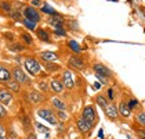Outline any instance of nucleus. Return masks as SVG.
Returning a JSON list of instances; mask_svg holds the SVG:
<instances>
[{
	"mask_svg": "<svg viewBox=\"0 0 145 139\" xmlns=\"http://www.w3.org/2000/svg\"><path fill=\"white\" fill-rule=\"evenodd\" d=\"M24 17H25V20H29V21H32V23L37 24L42 21V14L37 11V9H35L32 6H26V7H24Z\"/></svg>",
	"mask_w": 145,
	"mask_h": 139,
	"instance_id": "1",
	"label": "nucleus"
},
{
	"mask_svg": "<svg viewBox=\"0 0 145 139\" xmlns=\"http://www.w3.org/2000/svg\"><path fill=\"white\" fill-rule=\"evenodd\" d=\"M37 116L40 117V118H43L46 120L47 122H50V124H53V125H57L58 124V117L56 116V113L51 110V109H39L37 110Z\"/></svg>",
	"mask_w": 145,
	"mask_h": 139,
	"instance_id": "2",
	"label": "nucleus"
},
{
	"mask_svg": "<svg viewBox=\"0 0 145 139\" xmlns=\"http://www.w3.org/2000/svg\"><path fill=\"white\" fill-rule=\"evenodd\" d=\"M24 66H25V68L26 71L31 74V75H37L39 72H40V64H39V61L33 57H28L25 58V61H24Z\"/></svg>",
	"mask_w": 145,
	"mask_h": 139,
	"instance_id": "3",
	"label": "nucleus"
},
{
	"mask_svg": "<svg viewBox=\"0 0 145 139\" xmlns=\"http://www.w3.org/2000/svg\"><path fill=\"white\" fill-rule=\"evenodd\" d=\"M83 118L89 122L91 127H94L97 124V113H95V109L93 106H86L84 110H83Z\"/></svg>",
	"mask_w": 145,
	"mask_h": 139,
	"instance_id": "4",
	"label": "nucleus"
},
{
	"mask_svg": "<svg viewBox=\"0 0 145 139\" xmlns=\"http://www.w3.org/2000/svg\"><path fill=\"white\" fill-rule=\"evenodd\" d=\"M93 68H94L95 75H101V77H104V78H106V79H109L112 77L111 70L108 68V67H105L104 64H101V63H95Z\"/></svg>",
	"mask_w": 145,
	"mask_h": 139,
	"instance_id": "5",
	"label": "nucleus"
},
{
	"mask_svg": "<svg viewBox=\"0 0 145 139\" xmlns=\"http://www.w3.org/2000/svg\"><path fill=\"white\" fill-rule=\"evenodd\" d=\"M12 77H14V79L18 82V83H28L29 82V77L20 67H15V68L12 70Z\"/></svg>",
	"mask_w": 145,
	"mask_h": 139,
	"instance_id": "6",
	"label": "nucleus"
},
{
	"mask_svg": "<svg viewBox=\"0 0 145 139\" xmlns=\"http://www.w3.org/2000/svg\"><path fill=\"white\" fill-rule=\"evenodd\" d=\"M48 24H50L51 26H54V29H56V28H64L65 20H64L62 15L56 14V15H50V17H48Z\"/></svg>",
	"mask_w": 145,
	"mask_h": 139,
	"instance_id": "7",
	"label": "nucleus"
},
{
	"mask_svg": "<svg viewBox=\"0 0 145 139\" xmlns=\"http://www.w3.org/2000/svg\"><path fill=\"white\" fill-rule=\"evenodd\" d=\"M62 83L67 89H72L75 86V81H73V74L69 71V70H65L64 71V75H62Z\"/></svg>",
	"mask_w": 145,
	"mask_h": 139,
	"instance_id": "8",
	"label": "nucleus"
},
{
	"mask_svg": "<svg viewBox=\"0 0 145 139\" xmlns=\"http://www.w3.org/2000/svg\"><path fill=\"white\" fill-rule=\"evenodd\" d=\"M76 127H78V129L82 132V134H89L90 132V129H91V125H90L89 122L83 118V117H80L78 121H76Z\"/></svg>",
	"mask_w": 145,
	"mask_h": 139,
	"instance_id": "9",
	"label": "nucleus"
},
{
	"mask_svg": "<svg viewBox=\"0 0 145 139\" xmlns=\"http://www.w3.org/2000/svg\"><path fill=\"white\" fill-rule=\"evenodd\" d=\"M68 63L71 64V67H73V68H76V70H82L83 67H84V60L78 57V56H72V57H69Z\"/></svg>",
	"mask_w": 145,
	"mask_h": 139,
	"instance_id": "10",
	"label": "nucleus"
},
{
	"mask_svg": "<svg viewBox=\"0 0 145 139\" xmlns=\"http://www.w3.org/2000/svg\"><path fill=\"white\" fill-rule=\"evenodd\" d=\"M105 114L111 120H116L118 116H119V107L115 106V104H108V107L105 109Z\"/></svg>",
	"mask_w": 145,
	"mask_h": 139,
	"instance_id": "11",
	"label": "nucleus"
},
{
	"mask_svg": "<svg viewBox=\"0 0 145 139\" xmlns=\"http://www.w3.org/2000/svg\"><path fill=\"white\" fill-rule=\"evenodd\" d=\"M50 89L54 93H62L64 89H65V86H64L62 82L58 81V79H51L50 81Z\"/></svg>",
	"mask_w": 145,
	"mask_h": 139,
	"instance_id": "12",
	"label": "nucleus"
},
{
	"mask_svg": "<svg viewBox=\"0 0 145 139\" xmlns=\"http://www.w3.org/2000/svg\"><path fill=\"white\" fill-rule=\"evenodd\" d=\"M119 107V114L122 117H129L130 116V113H131V110H130V107H129V102H126V100H122L120 104L118 106Z\"/></svg>",
	"mask_w": 145,
	"mask_h": 139,
	"instance_id": "13",
	"label": "nucleus"
},
{
	"mask_svg": "<svg viewBox=\"0 0 145 139\" xmlns=\"http://www.w3.org/2000/svg\"><path fill=\"white\" fill-rule=\"evenodd\" d=\"M36 35H37V38H39L42 42H46V43H50V42H51V38H50L48 31H46V29H43V28H37Z\"/></svg>",
	"mask_w": 145,
	"mask_h": 139,
	"instance_id": "14",
	"label": "nucleus"
},
{
	"mask_svg": "<svg viewBox=\"0 0 145 139\" xmlns=\"http://www.w3.org/2000/svg\"><path fill=\"white\" fill-rule=\"evenodd\" d=\"M11 99H12L11 93L8 92L7 89H0V103L8 104L11 102Z\"/></svg>",
	"mask_w": 145,
	"mask_h": 139,
	"instance_id": "15",
	"label": "nucleus"
},
{
	"mask_svg": "<svg viewBox=\"0 0 145 139\" xmlns=\"http://www.w3.org/2000/svg\"><path fill=\"white\" fill-rule=\"evenodd\" d=\"M11 72L8 71L7 68H4L3 66H0V81L3 82H8L11 81Z\"/></svg>",
	"mask_w": 145,
	"mask_h": 139,
	"instance_id": "16",
	"label": "nucleus"
},
{
	"mask_svg": "<svg viewBox=\"0 0 145 139\" xmlns=\"http://www.w3.org/2000/svg\"><path fill=\"white\" fill-rule=\"evenodd\" d=\"M29 100H31L32 103H40V102H43V100H44V96H43L40 92L33 91V92L29 93Z\"/></svg>",
	"mask_w": 145,
	"mask_h": 139,
	"instance_id": "17",
	"label": "nucleus"
},
{
	"mask_svg": "<svg viewBox=\"0 0 145 139\" xmlns=\"http://www.w3.org/2000/svg\"><path fill=\"white\" fill-rule=\"evenodd\" d=\"M51 103H53V106H54L56 109H58V111H65V110H67V104L64 103L59 97H53Z\"/></svg>",
	"mask_w": 145,
	"mask_h": 139,
	"instance_id": "18",
	"label": "nucleus"
},
{
	"mask_svg": "<svg viewBox=\"0 0 145 139\" xmlns=\"http://www.w3.org/2000/svg\"><path fill=\"white\" fill-rule=\"evenodd\" d=\"M40 57L43 58L44 61H56L58 56H57L54 52H42L40 53Z\"/></svg>",
	"mask_w": 145,
	"mask_h": 139,
	"instance_id": "19",
	"label": "nucleus"
},
{
	"mask_svg": "<svg viewBox=\"0 0 145 139\" xmlns=\"http://www.w3.org/2000/svg\"><path fill=\"white\" fill-rule=\"evenodd\" d=\"M42 13H46V14H48V17L50 15H56V14H58V13L48 4V3H44L43 6H42Z\"/></svg>",
	"mask_w": 145,
	"mask_h": 139,
	"instance_id": "20",
	"label": "nucleus"
},
{
	"mask_svg": "<svg viewBox=\"0 0 145 139\" xmlns=\"http://www.w3.org/2000/svg\"><path fill=\"white\" fill-rule=\"evenodd\" d=\"M95 102H97V104L100 106L101 109H106V107H108V102H106V99H105L102 95H98V96L95 97Z\"/></svg>",
	"mask_w": 145,
	"mask_h": 139,
	"instance_id": "21",
	"label": "nucleus"
},
{
	"mask_svg": "<svg viewBox=\"0 0 145 139\" xmlns=\"http://www.w3.org/2000/svg\"><path fill=\"white\" fill-rule=\"evenodd\" d=\"M68 47H69L71 50H73L75 53H79V52H80V46H79V43L76 40H69V42H68Z\"/></svg>",
	"mask_w": 145,
	"mask_h": 139,
	"instance_id": "22",
	"label": "nucleus"
},
{
	"mask_svg": "<svg viewBox=\"0 0 145 139\" xmlns=\"http://www.w3.org/2000/svg\"><path fill=\"white\" fill-rule=\"evenodd\" d=\"M135 121H137L140 125L145 127V111H140V113L135 116Z\"/></svg>",
	"mask_w": 145,
	"mask_h": 139,
	"instance_id": "23",
	"label": "nucleus"
},
{
	"mask_svg": "<svg viewBox=\"0 0 145 139\" xmlns=\"http://www.w3.org/2000/svg\"><path fill=\"white\" fill-rule=\"evenodd\" d=\"M8 88L14 92H18L20 91V83L17 81H8Z\"/></svg>",
	"mask_w": 145,
	"mask_h": 139,
	"instance_id": "24",
	"label": "nucleus"
},
{
	"mask_svg": "<svg viewBox=\"0 0 145 139\" xmlns=\"http://www.w3.org/2000/svg\"><path fill=\"white\" fill-rule=\"evenodd\" d=\"M43 4H44L43 0H31V6L35 7V9H39V7H42Z\"/></svg>",
	"mask_w": 145,
	"mask_h": 139,
	"instance_id": "25",
	"label": "nucleus"
},
{
	"mask_svg": "<svg viewBox=\"0 0 145 139\" xmlns=\"http://www.w3.org/2000/svg\"><path fill=\"white\" fill-rule=\"evenodd\" d=\"M1 9H3V11H6V13H11V6H10L8 1L1 3Z\"/></svg>",
	"mask_w": 145,
	"mask_h": 139,
	"instance_id": "26",
	"label": "nucleus"
},
{
	"mask_svg": "<svg viewBox=\"0 0 145 139\" xmlns=\"http://www.w3.org/2000/svg\"><path fill=\"white\" fill-rule=\"evenodd\" d=\"M22 39H24V42H25L26 45H32V43H33L31 35H28V34H22Z\"/></svg>",
	"mask_w": 145,
	"mask_h": 139,
	"instance_id": "27",
	"label": "nucleus"
},
{
	"mask_svg": "<svg viewBox=\"0 0 145 139\" xmlns=\"http://www.w3.org/2000/svg\"><path fill=\"white\" fill-rule=\"evenodd\" d=\"M24 24H25V26L29 28V29H36V24L32 23V21H29V20H24Z\"/></svg>",
	"mask_w": 145,
	"mask_h": 139,
	"instance_id": "28",
	"label": "nucleus"
},
{
	"mask_svg": "<svg viewBox=\"0 0 145 139\" xmlns=\"http://www.w3.org/2000/svg\"><path fill=\"white\" fill-rule=\"evenodd\" d=\"M54 34L61 35V36H67V31H65L64 28H56V29H54Z\"/></svg>",
	"mask_w": 145,
	"mask_h": 139,
	"instance_id": "29",
	"label": "nucleus"
},
{
	"mask_svg": "<svg viewBox=\"0 0 145 139\" xmlns=\"http://www.w3.org/2000/svg\"><path fill=\"white\" fill-rule=\"evenodd\" d=\"M137 106H138V100H137V99H131V100L129 102V107H130V110L135 109Z\"/></svg>",
	"mask_w": 145,
	"mask_h": 139,
	"instance_id": "30",
	"label": "nucleus"
},
{
	"mask_svg": "<svg viewBox=\"0 0 145 139\" xmlns=\"http://www.w3.org/2000/svg\"><path fill=\"white\" fill-rule=\"evenodd\" d=\"M7 116V110L4 109V104L0 103V118H3V117Z\"/></svg>",
	"mask_w": 145,
	"mask_h": 139,
	"instance_id": "31",
	"label": "nucleus"
},
{
	"mask_svg": "<svg viewBox=\"0 0 145 139\" xmlns=\"http://www.w3.org/2000/svg\"><path fill=\"white\" fill-rule=\"evenodd\" d=\"M36 129H39V131H40V132H43V134H47V132H48V129H47V128L43 127L42 124H37V122H36Z\"/></svg>",
	"mask_w": 145,
	"mask_h": 139,
	"instance_id": "32",
	"label": "nucleus"
},
{
	"mask_svg": "<svg viewBox=\"0 0 145 139\" xmlns=\"http://www.w3.org/2000/svg\"><path fill=\"white\" fill-rule=\"evenodd\" d=\"M138 138L145 139V128H140V129H138Z\"/></svg>",
	"mask_w": 145,
	"mask_h": 139,
	"instance_id": "33",
	"label": "nucleus"
},
{
	"mask_svg": "<svg viewBox=\"0 0 145 139\" xmlns=\"http://www.w3.org/2000/svg\"><path fill=\"white\" fill-rule=\"evenodd\" d=\"M58 118H61L62 121H65L68 118V116L65 114V111H58Z\"/></svg>",
	"mask_w": 145,
	"mask_h": 139,
	"instance_id": "34",
	"label": "nucleus"
},
{
	"mask_svg": "<svg viewBox=\"0 0 145 139\" xmlns=\"http://www.w3.org/2000/svg\"><path fill=\"white\" fill-rule=\"evenodd\" d=\"M108 99H109V100H113V99H115V97H113V89H108Z\"/></svg>",
	"mask_w": 145,
	"mask_h": 139,
	"instance_id": "35",
	"label": "nucleus"
},
{
	"mask_svg": "<svg viewBox=\"0 0 145 139\" xmlns=\"http://www.w3.org/2000/svg\"><path fill=\"white\" fill-rule=\"evenodd\" d=\"M47 70H50V71H56V70H58V66H51L50 63L47 64Z\"/></svg>",
	"mask_w": 145,
	"mask_h": 139,
	"instance_id": "36",
	"label": "nucleus"
},
{
	"mask_svg": "<svg viewBox=\"0 0 145 139\" xmlns=\"http://www.w3.org/2000/svg\"><path fill=\"white\" fill-rule=\"evenodd\" d=\"M95 77H97V78H98V79L101 81V83H104V85L108 82V79H106V78H104V77H101V75H95Z\"/></svg>",
	"mask_w": 145,
	"mask_h": 139,
	"instance_id": "37",
	"label": "nucleus"
},
{
	"mask_svg": "<svg viewBox=\"0 0 145 139\" xmlns=\"http://www.w3.org/2000/svg\"><path fill=\"white\" fill-rule=\"evenodd\" d=\"M1 136H6V131H4L3 125H0V138H1Z\"/></svg>",
	"mask_w": 145,
	"mask_h": 139,
	"instance_id": "38",
	"label": "nucleus"
},
{
	"mask_svg": "<svg viewBox=\"0 0 145 139\" xmlns=\"http://www.w3.org/2000/svg\"><path fill=\"white\" fill-rule=\"evenodd\" d=\"M40 88H42V89H43V91H46V89H48V86H47V85H46L44 82H42V83H40Z\"/></svg>",
	"mask_w": 145,
	"mask_h": 139,
	"instance_id": "39",
	"label": "nucleus"
},
{
	"mask_svg": "<svg viewBox=\"0 0 145 139\" xmlns=\"http://www.w3.org/2000/svg\"><path fill=\"white\" fill-rule=\"evenodd\" d=\"M94 88H95V89H100V88H101V85L98 83V82H95V83H94Z\"/></svg>",
	"mask_w": 145,
	"mask_h": 139,
	"instance_id": "40",
	"label": "nucleus"
},
{
	"mask_svg": "<svg viewBox=\"0 0 145 139\" xmlns=\"http://www.w3.org/2000/svg\"><path fill=\"white\" fill-rule=\"evenodd\" d=\"M28 139H35V135H31V136H28Z\"/></svg>",
	"mask_w": 145,
	"mask_h": 139,
	"instance_id": "41",
	"label": "nucleus"
},
{
	"mask_svg": "<svg viewBox=\"0 0 145 139\" xmlns=\"http://www.w3.org/2000/svg\"><path fill=\"white\" fill-rule=\"evenodd\" d=\"M0 139H7V138H6V136H1V138H0Z\"/></svg>",
	"mask_w": 145,
	"mask_h": 139,
	"instance_id": "42",
	"label": "nucleus"
}]
</instances>
